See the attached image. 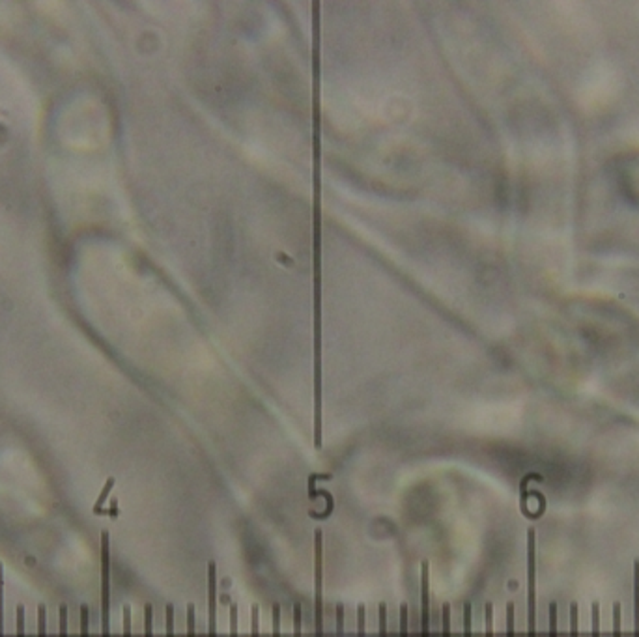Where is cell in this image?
I'll return each mask as SVG.
<instances>
[{"label": "cell", "mask_w": 639, "mask_h": 637, "mask_svg": "<svg viewBox=\"0 0 639 637\" xmlns=\"http://www.w3.org/2000/svg\"><path fill=\"white\" fill-rule=\"evenodd\" d=\"M537 535L527 531V637H537Z\"/></svg>", "instance_id": "obj_1"}, {"label": "cell", "mask_w": 639, "mask_h": 637, "mask_svg": "<svg viewBox=\"0 0 639 637\" xmlns=\"http://www.w3.org/2000/svg\"><path fill=\"white\" fill-rule=\"evenodd\" d=\"M101 637H110V549L109 533H101Z\"/></svg>", "instance_id": "obj_2"}, {"label": "cell", "mask_w": 639, "mask_h": 637, "mask_svg": "<svg viewBox=\"0 0 639 637\" xmlns=\"http://www.w3.org/2000/svg\"><path fill=\"white\" fill-rule=\"evenodd\" d=\"M208 637H217V565L208 562Z\"/></svg>", "instance_id": "obj_3"}, {"label": "cell", "mask_w": 639, "mask_h": 637, "mask_svg": "<svg viewBox=\"0 0 639 637\" xmlns=\"http://www.w3.org/2000/svg\"><path fill=\"white\" fill-rule=\"evenodd\" d=\"M430 567L421 562V637H430Z\"/></svg>", "instance_id": "obj_4"}, {"label": "cell", "mask_w": 639, "mask_h": 637, "mask_svg": "<svg viewBox=\"0 0 639 637\" xmlns=\"http://www.w3.org/2000/svg\"><path fill=\"white\" fill-rule=\"evenodd\" d=\"M633 637H639V561L633 562Z\"/></svg>", "instance_id": "obj_5"}, {"label": "cell", "mask_w": 639, "mask_h": 637, "mask_svg": "<svg viewBox=\"0 0 639 637\" xmlns=\"http://www.w3.org/2000/svg\"><path fill=\"white\" fill-rule=\"evenodd\" d=\"M115 482H116V480L112 477L107 478V482H105V488H103L101 493H99V497H97L96 504H94V514H97V516L105 512V510H103V504H105V501H107V497H109L110 490L115 488Z\"/></svg>", "instance_id": "obj_6"}, {"label": "cell", "mask_w": 639, "mask_h": 637, "mask_svg": "<svg viewBox=\"0 0 639 637\" xmlns=\"http://www.w3.org/2000/svg\"><path fill=\"white\" fill-rule=\"evenodd\" d=\"M591 636L600 637V604L593 602L591 605Z\"/></svg>", "instance_id": "obj_7"}, {"label": "cell", "mask_w": 639, "mask_h": 637, "mask_svg": "<svg viewBox=\"0 0 639 637\" xmlns=\"http://www.w3.org/2000/svg\"><path fill=\"white\" fill-rule=\"evenodd\" d=\"M377 637H387V605H377Z\"/></svg>", "instance_id": "obj_8"}, {"label": "cell", "mask_w": 639, "mask_h": 637, "mask_svg": "<svg viewBox=\"0 0 639 637\" xmlns=\"http://www.w3.org/2000/svg\"><path fill=\"white\" fill-rule=\"evenodd\" d=\"M335 637H344V604H337L335 609Z\"/></svg>", "instance_id": "obj_9"}, {"label": "cell", "mask_w": 639, "mask_h": 637, "mask_svg": "<svg viewBox=\"0 0 639 637\" xmlns=\"http://www.w3.org/2000/svg\"><path fill=\"white\" fill-rule=\"evenodd\" d=\"M144 637H154V607L144 605Z\"/></svg>", "instance_id": "obj_10"}, {"label": "cell", "mask_w": 639, "mask_h": 637, "mask_svg": "<svg viewBox=\"0 0 639 637\" xmlns=\"http://www.w3.org/2000/svg\"><path fill=\"white\" fill-rule=\"evenodd\" d=\"M441 625H443L441 637H451V604L441 605Z\"/></svg>", "instance_id": "obj_11"}, {"label": "cell", "mask_w": 639, "mask_h": 637, "mask_svg": "<svg viewBox=\"0 0 639 637\" xmlns=\"http://www.w3.org/2000/svg\"><path fill=\"white\" fill-rule=\"evenodd\" d=\"M250 637H260V607H250Z\"/></svg>", "instance_id": "obj_12"}, {"label": "cell", "mask_w": 639, "mask_h": 637, "mask_svg": "<svg viewBox=\"0 0 639 637\" xmlns=\"http://www.w3.org/2000/svg\"><path fill=\"white\" fill-rule=\"evenodd\" d=\"M0 637H4V567L0 565Z\"/></svg>", "instance_id": "obj_13"}, {"label": "cell", "mask_w": 639, "mask_h": 637, "mask_svg": "<svg viewBox=\"0 0 639 637\" xmlns=\"http://www.w3.org/2000/svg\"><path fill=\"white\" fill-rule=\"evenodd\" d=\"M471 620H473V609H471V604L466 602L464 604V637H473V634H471Z\"/></svg>", "instance_id": "obj_14"}, {"label": "cell", "mask_w": 639, "mask_h": 637, "mask_svg": "<svg viewBox=\"0 0 639 637\" xmlns=\"http://www.w3.org/2000/svg\"><path fill=\"white\" fill-rule=\"evenodd\" d=\"M165 637H174V605L165 607Z\"/></svg>", "instance_id": "obj_15"}, {"label": "cell", "mask_w": 639, "mask_h": 637, "mask_svg": "<svg viewBox=\"0 0 639 637\" xmlns=\"http://www.w3.org/2000/svg\"><path fill=\"white\" fill-rule=\"evenodd\" d=\"M484 623H486L484 637H493V605L490 604V602L484 605Z\"/></svg>", "instance_id": "obj_16"}, {"label": "cell", "mask_w": 639, "mask_h": 637, "mask_svg": "<svg viewBox=\"0 0 639 637\" xmlns=\"http://www.w3.org/2000/svg\"><path fill=\"white\" fill-rule=\"evenodd\" d=\"M400 637H409V611L408 604L400 605Z\"/></svg>", "instance_id": "obj_17"}, {"label": "cell", "mask_w": 639, "mask_h": 637, "mask_svg": "<svg viewBox=\"0 0 639 637\" xmlns=\"http://www.w3.org/2000/svg\"><path fill=\"white\" fill-rule=\"evenodd\" d=\"M357 637H366V609L363 604L357 607Z\"/></svg>", "instance_id": "obj_18"}, {"label": "cell", "mask_w": 639, "mask_h": 637, "mask_svg": "<svg viewBox=\"0 0 639 637\" xmlns=\"http://www.w3.org/2000/svg\"><path fill=\"white\" fill-rule=\"evenodd\" d=\"M195 626H197V611L195 605H187V637H195Z\"/></svg>", "instance_id": "obj_19"}, {"label": "cell", "mask_w": 639, "mask_h": 637, "mask_svg": "<svg viewBox=\"0 0 639 637\" xmlns=\"http://www.w3.org/2000/svg\"><path fill=\"white\" fill-rule=\"evenodd\" d=\"M38 637H47V609H45V605L38 607Z\"/></svg>", "instance_id": "obj_20"}, {"label": "cell", "mask_w": 639, "mask_h": 637, "mask_svg": "<svg viewBox=\"0 0 639 637\" xmlns=\"http://www.w3.org/2000/svg\"><path fill=\"white\" fill-rule=\"evenodd\" d=\"M271 620H273V637H281V605L275 604L271 609Z\"/></svg>", "instance_id": "obj_21"}, {"label": "cell", "mask_w": 639, "mask_h": 637, "mask_svg": "<svg viewBox=\"0 0 639 637\" xmlns=\"http://www.w3.org/2000/svg\"><path fill=\"white\" fill-rule=\"evenodd\" d=\"M301 623H303V607L294 604V637H301Z\"/></svg>", "instance_id": "obj_22"}, {"label": "cell", "mask_w": 639, "mask_h": 637, "mask_svg": "<svg viewBox=\"0 0 639 637\" xmlns=\"http://www.w3.org/2000/svg\"><path fill=\"white\" fill-rule=\"evenodd\" d=\"M570 637H578V604H570Z\"/></svg>", "instance_id": "obj_23"}, {"label": "cell", "mask_w": 639, "mask_h": 637, "mask_svg": "<svg viewBox=\"0 0 639 637\" xmlns=\"http://www.w3.org/2000/svg\"><path fill=\"white\" fill-rule=\"evenodd\" d=\"M507 637H514V604H507Z\"/></svg>", "instance_id": "obj_24"}, {"label": "cell", "mask_w": 639, "mask_h": 637, "mask_svg": "<svg viewBox=\"0 0 639 637\" xmlns=\"http://www.w3.org/2000/svg\"><path fill=\"white\" fill-rule=\"evenodd\" d=\"M620 617H622L620 602H615L613 604V637H620Z\"/></svg>", "instance_id": "obj_25"}, {"label": "cell", "mask_w": 639, "mask_h": 637, "mask_svg": "<svg viewBox=\"0 0 639 637\" xmlns=\"http://www.w3.org/2000/svg\"><path fill=\"white\" fill-rule=\"evenodd\" d=\"M88 607L86 605H81V637H90L88 631Z\"/></svg>", "instance_id": "obj_26"}, {"label": "cell", "mask_w": 639, "mask_h": 637, "mask_svg": "<svg viewBox=\"0 0 639 637\" xmlns=\"http://www.w3.org/2000/svg\"><path fill=\"white\" fill-rule=\"evenodd\" d=\"M550 637H557V604H550Z\"/></svg>", "instance_id": "obj_27"}, {"label": "cell", "mask_w": 639, "mask_h": 637, "mask_svg": "<svg viewBox=\"0 0 639 637\" xmlns=\"http://www.w3.org/2000/svg\"><path fill=\"white\" fill-rule=\"evenodd\" d=\"M17 637H25V607L17 605Z\"/></svg>", "instance_id": "obj_28"}, {"label": "cell", "mask_w": 639, "mask_h": 637, "mask_svg": "<svg viewBox=\"0 0 639 637\" xmlns=\"http://www.w3.org/2000/svg\"><path fill=\"white\" fill-rule=\"evenodd\" d=\"M124 637H131V607L124 605Z\"/></svg>", "instance_id": "obj_29"}, {"label": "cell", "mask_w": 639, "mask_h": 637, "mask_svg": "<svg viewBox=\"0 0 639 637\" xmlns=\"http://www.w3.org/2000/svg\"><path fill=\"white\" fill-rule=\"evenodd\" d=\"M60 637H68V607L60 605Z\"/></svg>", "instance_id": "obj_30"}, {"label": "cell", "mask_w": 639, "mask_h": 637, "mask_svg": "<svg viewBox=\"0 0 639 637\" xmlns=\"http://www.w3.org/2000/svg\"><path fill=\"white\" fill-rule=\"evenodd\" d=\"M230 637H237V604L230 605Z\"/></svg>", "instance_id": "obj_31"}, {"label": "cell", "mask_w": 639, "mask_h": 637, "mask_svg": "<svg viewBox=\"0 0 639 637\" xmlns=\"http://www.w3.org/2000/svg\"><path fill=\"white\" fill-rule=\"evenodd\" d=\"M118 514H120V510H118V501H112V504H110V510H109V516L116 518Z\"/></svg>", "instance_id": "obj_32"}]
</instances>
